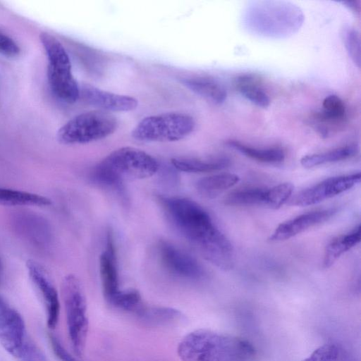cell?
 <instances>
[{"instance_id": "1", "label": "cell", "mask_w": 361, "mask_h": 361, "mask_svg": "<svg viewBox=\"0 0 361 361\" xmlns=\"http://www.w3.org/2000/svg\"><path fill=\"white\" fill-rule=\"evenodd\" d=\"M159 200L174 226L207 261L224 270L233 267L232 244L201 205L185 197L162 196Z\"/></svg>"}, {"instance_id": "2", "label": "cell", "mask_w": 361, "mask_h": 361, "mask_svg": "<svg viewBox=\"0 0 361 361\" xmlns=\"http://www.w3.org/2000/svg\"><path fill=\"white\" fill-rule=\"evenodd\" d=\"M177 353L181 361H251L256 352L243 338L200 329L183 337Z\"/></svg>"}, {"instance_id": "3", "label": "cell", "mask_w": 361, "mask_h": 361, "mask_svg": "<svg viewBox=\"0 0 361 361\" xmlns=\"http://www.w3.org/2000/svg\"><path fill=\"white\" fill-rule=\"evenodd\" d=\"M159 162L150 154L135 147L117 149L92 170L91 178L95 183L119 192H123V181L152 177L159 170Z\"/></svg>"}, {"instance_id": "4", "label": "cell", "mask_w": 361, "mask_h": 361, "mask_svg": "<svg viewBox=\"0 0 361 361\" xmlns=\"http://www.w3.org/2000/svg\"><path fill=\"white\" fill-rule=\"evenodd\" d=\"M61 296L72 348L81 357L86 345L89 321L85 294L80 280L74 274H68L63 279Z\"/></svg>"}, {"instance_id": "5", "label": "cell", "mask_w": 361, "mask_h": 361, "mask_svg": "<svg viewBox=\"0 0 361 361\" xmlns=\"http://www.w3.org/2000/svg\"><path fill=\"white\" fill-rule=\"evenodd\" d=\"M40 41L48 59L47 78L54 94L72 104L80 97L78 83L73 75L71 60L61 43L52 35L44 34Z\"/></svg>"}, {"instance_id": "6", "label": "cell", "mask_w": 361, "mask_h": 361, "mask_svg": "<svg viewBox=\"0 0 361 361\" xmlns=\"http://www.w3.org/2000/svg\"><path fill=\"white\" fill-rule=\"evenodd\" d=\"M118 126L116 117L110 112L90 111L74 116L61 126L57 139L65 145L89 143L112 135Z\"/></svg>"}, {"instance_id": "7", "label": "cell", "mask_w": 361, "mask_h": 361, "mask_svg": "<svg viewBox=\"0 0 361 361\" xmlns=\"http://www.w3.org/2000/svg\"><path fill=\"white\" fill-rule=\"evenodd\" d=\"M193 118L186 114L171 112L149 116L140 121L132 130V137L141 142H175L194 130Z\"/></svg>"}, {"instance_id": "8", "label": "cell", "mask_w": 361, "mask_h": 361, "mask_svg": "<svg viewBox=\"0 0 361 361\" xmlns=\"http://www.w3.org/2000/svg\"><path fill=\"white\" fill-rule=\"evenodd\" d=\"M360 173H354L326 178L320 183L297 193L290 204L307 207L341 194L360 183Z\"/></svg>"}, {"instance_id": "9", "label": "cell", "mask_w": 361, "mask_h": 361, "mask_svg": "<svg viewBox=\"0 0 361 361\" xmlns=\"http://www.w3.org/2000/svg\"><path fill=\"white\" fill-rule=\"evenodd\" d=\"M26 339L22 316L0 295V344L10 355L19 358Z\"/></svg>"}, {"instance_id": "10", "label": "cell", "mask_w": 361, "mask_h": 361, "mask_svg": "<svg viewBox=\"0 0 361 361\" xmlns=\"http://www.w3.org/2000/svg\"><path fill=\"white\" fill-rule=\"evenodd\" d=\"M157 250L162 266L173 276L192 280L204 277L205 272L200 263L173 244L160 241Z\"/></svg>"}, {"instance_id": "11", "label": "cell", "mask_w": 361, "mask_h": 361, "mask_svg": "<svg viewBox=\"0 0 361 361\" xmlns=\"http://www.w3.org/2000/svg\"><path fill=\"white\" fill-rule=\"evenodd\" d=\"M27 269L44 306L47 324L49 328L54 329L58 324L60 312L58 292L46 270L39 264L29 260L27 262Z\"/></svg>"}, {"instance_id": "12", "label": "cell", "mask_w": 361, "mask_h": 361, "mask_svg": "<svg viewBox=\"0 0 361 361\" xmlns=\"http://www.w3.org/2000/svg\"><path fill=\"white\" fill-rule=\"evenodd\" d=\"M337 210L334 208L312 211L279 224L269 238L271 242L288 240L331 219Z\"/></svg>"}, {"instance_id": "13", "label": "cell", "mask_w": 361, "mask_h": 361, "mask_svg": "<svg viewBox=\"0 0 361 361\" xmlns=\"http://www.w3.org/2000/svg\"><path fill=\"white\" fill-rule=\"evenodd\" d=\"M83 99L105 111H130L137 108L138 101L133 97L108 92L90 85L80 89Z\"/></svg>"}, {"instance_id": "14", "label": "cell", "mask_w": 361, "mask_h": 361, "mask_svg": "<svg viewBox=\"0 0 361 361\" xmlns=\"http://www.w3.org/2000/svg\"><path fill=\"white\" fill-rule=\"evenodd\" d=\"M15 229L30 243L39 248L48 247L52 239L49 223L44 218L29 213H20L14 216Z\"/></svg>"}, {"instance_id": "15", "label": "cell", "mask_w": 361, "mask_h": 361, "mask_svg": "<svg viewBox=\"0 0 361 361\" xmlns=\"http://www.w3.org/2000/svg\"><path fill=\"white\" fill-rule=\"evenodd\" d=\"M99 274L104 296L110 302L121 290L113 236L108 234L105 250L99 257Z\"/></svg>"}, {"instance_id": "16", "label": "cell", "mask_w": 361, "mask_h": 361, "mask_svg": "<svg viewBox=\"0 0 361 361\" xmlns=\"http://www.w3.org/2000/svg\"><path fill=\"white\" fill-rule=\"evenodd\" d=\"M183 84L194 92L204 97L214 103L221 104L226 98L225 88L216 80L201 75L184 78Z\"/></svg>"}, {"instance_id": "17", "label": "cell", "mask_w": 361, "mask_h": 361, "mask_svg": "<svg viewBox=\"0 0 361 361\" xmlns=\"http://www.w3.org/2000/svg\"><path fill=\"white\" fill-rule=\"evenodd\" d=\"M360 241V227L357 226L354 231L341 235L333 239L324 250L323 266L329 268L338 259L349 250L357 245Z\"/></svg>"}, {"instance_id": "18", "label": "cell", "mask_w": 361, "mask_h": 361, "mask_svg": "<svg viewBox=\"0 0 361 361\" xmlns=\"http://www.w3.org/2000/svg\"><path fill=\"white\" fill-rule=\"evenodd\" d=\"M240 180V177L234 173H224L215 174L200 179L196 183L199 193L207 198H214L219 194L232 188Z\"/></svg>"}, {"instance_id": "19", "label": "cell", "mask_w": 361, "mask_h": 361, "mask_svg": "<svg viewBox=\"0 0 361 361\" xmlns=\"http://www.w3.org/2000/svg\"><path fill=\"white\" fill-rule=\"evenodd\" d=\"M234 85L244 97L255 105L262 108L269 106L270 99L261 87L259 78L255 75H240L235 80Z\"/></svg>"}, {"instance_id": "20", "label": "cell", "mask_w": 361, "mask_h": 361, "mask_svg": "<svg viewBox=\"0 0 361 361\" xmlns=\"http://www.w3.org/2000/svg\"><path fill=\"white\" fill-rule=\"evenodd\" d=\"M228 160L224 158L201 159L197 158H174L171 159L173 167L188 173H206L219 171L228 165Z\"/></svg>"}, {"instance_id": "21", "label": "cell", "mask_w": 361, "mask_h": 361, "mask_svg": "<svg viewBox=\"0 0 361 361\" xmlns=\"http://www.w3.org/2000/svg\"><path fill=\"white\" fill-rule=\"evenodd\" d=\"M226 145L252 159L262 163L276 164L283 161L285 159L284 152L279 147L258 149L236 140H228Z\"/></svg>"}, {"instance_id": "22", "label": "cell", "mask_w": 361, "mask_h": 361, "mask_svg": "<svg viewBox=\"0 0 361 361\" xmlns=\"http://www.w3.org/2000/svg\"><path fill=\"white\" fill-rule=\"evenodd\" d=\"M47 197L19 190L0 187V204L10 206H48Z\"/></svg>"}, {"instance_id": "23", "label": "cell", "mask_w": 361, "mask_h": 361, "mask_svg": "<svg viewBox=\"0 0 361 361\" xmlns=\"http://www.w3.org/2000/svg\"><path fill=\"white\" fill-rule=\"evenodd\" d=\"M267 189L250 187L233 190L224 198V204L235 207L265 205Z\"/></svg>"}, {"instance_id": "24", "label": "cell", "mask_w": 361, "mask_h": 361, "mask_svg": "<svg viewBox=\"0 0 361 361\" xmlns=\"http://www.w3.org/2000/svg\"><path fill=\"white\" fill-rule=\"evenodd\" d=\"M357 151V147L355 145H348L324 153L306 155L301 159L300 163L305 168L310 169L347 159L355 156Z\"/></svg>"}, {"instance_id": "25", "label": "cell", "mask_w": 361, "mask_h": 361, "mask_svg": "<svg viewBox=\"0 0 361 361\" xmlns=\"http://www.w3.org/2000/svg\"><path fill=\"white\" fill-rule=\"evenodd\" d=\"M145 324L152 326H163L178 321L182 313L176 309L168 307H148L137 316Z\"/></svg>"}, {"instance_id": "26", "label": "cell", "mask_w": 361, "mask_h": 361, "mask_svg": "<svg viewBox=\"0 0 361 361\" xmlns=\"http://www.w3.org/2000/svg\"><path fill=\"white\" fill-rule=\"evenodd\" d=\"M109 303L136 316H138L146 306L140 293L134 289L120 290Z\"/></svg>"}, {"instance_id": "27", "label": "cell", "mask_w": 361, "mask_h": 361, "mask_svg": "<svg viewBox=\"0 0 361 361\" xmlns=\"http://www.w3.org/2000/svg\"><path fill=\"white\" fill-rule=\"evenodd\" d=\"M323 110L317 114L318 120L323 123H336L341 121L345 115V106L343 102L336 95L327 96L323 101Z\"/></svg>"}, {"instance_id": "28", "label": "cell", "mask_w": 361, "mask_h": 361, "mask_svg": "<svg viewBox=\"0 0 361 361\" xmlns=\"http://www.w3.org/2000/svg\"><path fill=\"white\" fill-rule=\"evenodd\" d=\"M294 186L291 183H283L267 189L265 205L277 209L290 200Z\"/></svg>"}, {"instance_id": "29", "label": "cell", "mask_w": 361, "mask_h": 361, "mask_svg": "<svg viewBox=\"0 0 361 361\" xmlns=\"http://www.w3.org/2000/svg\"><path fill=\"white\" fill-rule=\"evenodd\" d=\"M345 47L349 56L356 66L360 67V38L358 32L353 27L344 29L343 33Z\"/></svg>"}, {"instance_id": "30", "label": "cell", "mask_w": 361, "mask_h": 361, "mask_svg": "<svg viewBox=\"0 0 361 361\" xmlns=\"http://www.w3.org/2000/svg\"><path fill=\"white\" fill-rule=\"evenodd\" d=\"M338 355L339 350L335 344L325 343L301 361H337Z\"/></svg>"}, {"instance_id": "31", "label": "cell", "mask_w": 361, "mask_h": 361, "mask_svg": "<svg viewBox=\"0 0 361 361\" xmlns=\"http://www.w3.org/2000/svg\"><path fill=\"white\" fill-rule=\"evenodd\" d=\"M19 358L21 361H47L41 349L33 341L27 339Z\"/></svg>"}, {"instance_id": "32", "label": "cell", "mask_w": 361, "mask_h": 361, "mask_svg": "<svg viewBox=\"0 0 361 361\" xmlns=\"http://www.w3.org/2000/svg\"><path fill=\"white\" fill-rule=\"evenodd\" d=\"M20 51V47L16 42L6 35L0 32V53L13 57L18 56Z\"/></svg>"}, {"instance_id": "33", "label": "cell", "mask_w": 361, "mask_h": 361, "mask_svg": "<svg viewBox=\"0 0 361 361\" xmlns=\"http://www.w3.org/2000/svg\"><path fill=\"white\" fill-rule=\"evenodd\" d=\"M49 338L53 352L60 361H79L64 348L57 337L50 336Z\"/></svg>"}, {"instance_id": "34", "label": "cell", "mask_w": 361, "mask_h": 361, "mask_svg": "<svg viewBox=\"0 0 361 361\" xmlns=\"http://www.w3.org/2000/svg\"><path fill=\"white\" fill-rule=\"evenodd\" d=\"M3 275H4V267H3L2 261L0 258V285H1L2 279H3Z\"/></svg>"}]
</instances>
